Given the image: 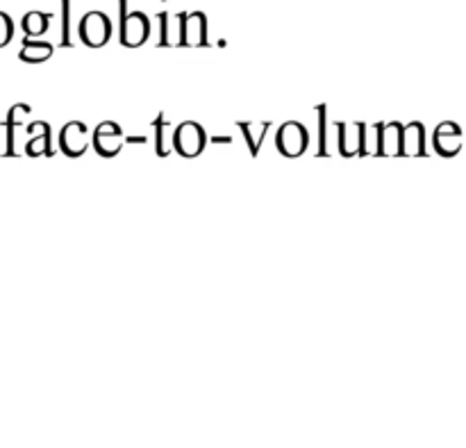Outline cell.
I'll use <instances>...</instances> for the list:
<instances>
[{
	"label": "cell",
	"mask_w": 466,
	"mask_h": 448,
	"mask_svg": "<svg viewBox=\"0 0 466 448\" xmlns=\"http://www.w3.org/2000/svg\"><path fill=\"white\" fill-rule=\"evenodd\" d=\"M205 144H208V137H205V130L196 121H185L176 127L173 146H176L182 158H198L203 153Z\"/></svg>",
	"instance_id": "obj_1"
},
{
	"label": "cell",
	"mask_w": 466,
	"mask_h": 448,
	"mask_svg": "<svg viewBox=\"0 0 466 448\" xmlns=\"http://www.w3.org/2000/svg\"><path fill=\"white\" fill-rule=\"evenodd\" d=\"M112 36V23L103 12H89L80 21V39L89 48H103Z\"/></svg>",
	"instance_id": "obj_2"
},
{
	"label": "cell",
	"mask_w": 466,
	"mask_h": 448,
	"mask_svg": "<svg viewBox=\"0 0 466 448\" xmlns=\"http://www.w3.org/2000/svg\"><path fill=\"white\" fill-rule=\"evenodd\" d=\"M308 130H305L299 121L285 123V126L278 130L276 137L278 148H280V153L285 155V158H299V155H303L305 148H308Z\"/></svg>",
	"instance_id": "obj_3"
},
{
	"label": "cell",
	"mask_w": 466,
	"mask_h": 448,
	"mask_svg": "<svg viewBox=\"0 0 466 448\" xmlns=\"http://www.w3.org/2000/svg\"><path fill=\"white\" fill-rule=\"evenodd\" d=\"M150 35V21L144 12H130L123 16L121 41L127 48H139Z\"/></svg>",
	"instance_id": "obj_4"
},
{
	"label": "cell",
	"mask_w": 466,
	"mask_h": 448,
	"mask_svg": "<svg viewBox=\"0 0 466 448\" xmlns=\"http://www.w3.org/2000/svg\"><path fill=\"white\" fill-rule=\"evenodd\" d=\"M94 146L103 158H114L123 148V132L114 121H103L94 130Z\"/></svg>",
	"instance_id": "obj_5"
},
{
	"label": "cell",
	"mask_w": 466,
	"mask_h": 448,
	"mask_svg": "<svg viewBox=\"0 0 466 448\" xmlns=\"http://www.w3.org/2000/svg\"><path fill=\"white\" fill-rule=\"evenodd\" d=\"M59 146L68 158H80L85 155L86 146H89V135H86V126L80 121H71L62 127L59 132Z\"/></svg>",
	"instance_id": "obj_6"
},
{
	"label": "cell",
	"mask_w": 466,
	"mask_h": 448,
	"mask_svg": "<svg viewBox=\"0 0 466 448\" xmlns=\"http://www.w3.org/2000/svg\"><path fill=\"white\" fill-rule=\"evenodd\" d=\"M364 130L367 126L364 123H341L339 126V150L344 158H355L358 153H362L364 146Z\"/></svg>",
	"instance_id": "obj_7"
},
{
	"label": "cell",
	"mask_w": 466,
	"mask_h": 448,
	"mask_svg": "<svg viewBox=\"0 0 466 448\" xmlns=\"http://www.w3.org/2000/svg\"><path fill=\"white\" fill-rule=\"evenodd\" d=\"M380 155H385V158H399V155H403V126L400 123L391 121L382 126Z\"/></svg>",
	"instance_id": "obj_8"
},
{
	"label": "cell",
	"mask_w": 466,
	"mask_h": 448,
	"mask_svg": "<svg viewBox=\"0 0 466 448\" xmlns=\"http://www.w3.org/2000/svg\"><path fill=\"white\" fill-rule=\"evenodd\" d=\"M435 146L446 158L458 153L462 148V135H460L458 126H453V123H441L435 130Z\"/></svg>",
	"instance_id": "obj_9"
},
{
	"label": "cell",
	"mask_w": 466,
	"mask_h": 448,
	"mask_svg": "<svg viewBox=\"0 0 466 448\" xmlns=\"http://www.w3.org/2000/svg\"><path fill=\"white\" fill-rule=\"evenodd\" d=\"M205 35H208V23L200 12H191L185 16L182 25V44L185 46H203Z\"/></svg>",
	"instance_id": "obj_10"
},
{
	"label": "cell",
	"mask_w": 466,
	"mask_h": 448,
	"mask_svg": "<svg viewBox=\"0 0 466 448\" xmlns=\"http://www.w3.org/2000/svg\"><path fill=\"white\" fill-rule=\"evenodd\" d=\"M32 139L27 141L25 153L30 158H39V155H50V127L44 121H36L30 126Z\"/></svg>",
	"instance_id": "obj_11"
},
{
	"label": "cell",
	"mask_w": 466,
	"mask_h": 448,
	"mask_svg": "<svg viewBox=\"0 0 466 448\" xmlns=\"http://www.w3.org/2000/svg\"><path fill=\"white\" fill-rule=\"evenodd\" d=\"M53 44H48V41L25 39L23 41V48L21 53H18V57H21L23 62H46V59L53 57Z\"/></svg>",
	"instance_id": "obj_12"
},
{
	"label": "cell",
	"mask_w": 466,
	"mask_h": 448,
	"mask_svg": "<svg viewBox=\"0 0 466 448\" xmlns=\"http://www.w3.org/2000/svg\"><path fill=\"white\" fill-rule=\"evenodd\" d=\"M423 153V126L421 123H410L403 127V155L414 158Z\"/></svg>",
	"instance_id": "obj_13"
},
{
	"label": "cell",
	"mask_w": 466,
	"mask_h": 448,
	"mask_svg": "<svg viewBox=\"0 0 466 448\" xmlns=\"http://www.w3.org/2000/svg\"><path fill=\"white\" fill-rule=\"evenodd\" d=\"M48 23H50V14H44V12H27L25 16H23L21 25H23V32H25L27 36H41L46 30H48Z\"/></svg>",
	"instance_id": "obj_14"
},
{
	"label": "cell",
	"mask_w": 466,
	"mask_h": 448,
	"mask_svg": "<svg viewBox=\"0 0 466 448\" xmlns=\"http://www.w3.org/2000/svg\"><path fill=\"white\" fill-rule=\"evenodd\" d=\"M241 130H244V135H246V139H248V148L253 150V155L258 153L259 150V146H262V139H264V135H267V130H268V123H258V126H241Z\"/></svg>",
	"instance_id": "obj_15"
},
{
	"label": "cell",
	"mask_w": 466,
	"mask_h": 448,
	"mask_svg": "<svg viewBox=\"0 0 466 448\" xmlns=\"http://www.w3.org/2000/svg\"><path fill=\"white\" fill-rule=\"evenodd\" d=\"M14 36V23L5 12H0V48L7 46Z\"/></svg>",
	"instance_id": "obj_16"
}]
</instances>
